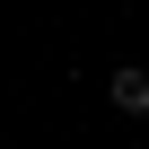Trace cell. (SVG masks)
Returning a JSON list of instances; mask_svg holds the SVG:
<instances>
[{
	"mask_svg": "<svg viewBox=\"0 0 149 149\" xmlns=\"http://www.w3.org/2000/svg\"><path fill=\"white\" fill-rule=\"evenodd\" d=\"M105 97H114V114H149V70H114Z\"/></svg>",
	"mask_w": 149,
	"mask_h": 149,
	"instance_id": "cell-1",
	"label": "cell"
}]
</instances>
